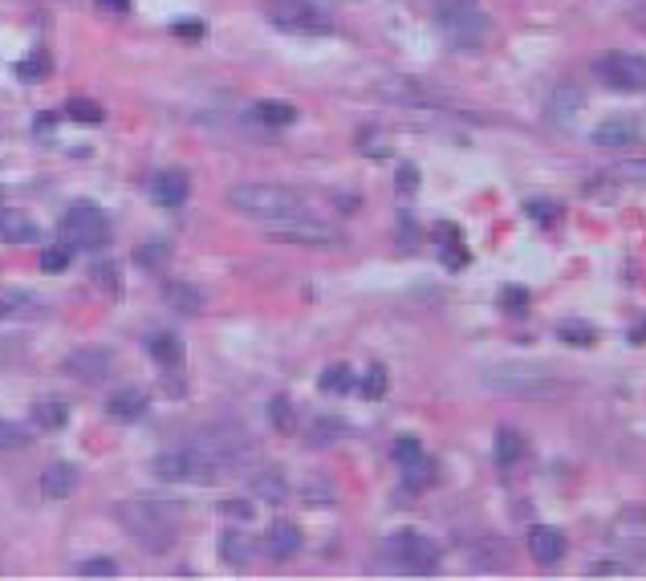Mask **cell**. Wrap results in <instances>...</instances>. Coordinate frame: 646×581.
<instances>
[{"label":"cell","instance_id":"6da1fadb","mask_svg":"<svg viewBox=\"0 0 646 581\" xmlns=\"http://www.w3.org/2000/svg\"><path fill=\"white\" fill-rule=\"evenodd\" d=\"M115 516L151 553L171 549L175 537H180V512H175L171 504H163V500H123V504L115 508Z\"/></svg>","mask_w":646,"mask_h":581},{"label":"cell","instance_id":"7a4b0ae2","mask_svg":"<svg viewBox=\"0 0 646 581\" xmlns=\"http://www.w3.org/2000/svg\"><path fill=\"white\" fill-rule=\"evenodd\" d=\"M228 204L240 216H253V220H264V224H285V220L309 216L305 199L289 188H277V183H236L228 191Z\"/></svg>","mask_w":646,"mask_h":581},{"label":"cell","instance_id":"3957f363","mask_svg":"<svg viewBox=\"0 0 646 581\" xmlns=\"http://www.w3.org/2000/svg\"><path fill=\"white\" fill-rule=\"evenodd\" d=\"M269 21L281 33H293V37H321L334 29L329 9H321L318 0H272Z\"/></svg>","mask_w":646,"mask_h":581},{"label":"cell","instance_id":"277c9868","mask_svg":"<svg viewBox=\"0 0 646 581\" xmlns=\"http://www.w3.org/2000/svg\"><path fill=\"white\" fill-rule=\"evenodd\" d=\"M61 236L66 248H102L110 240V220L98 204H74L61 220Z\"/></svg>","mask_w":646,"mask_h":581},{"label":"cell","instance_id":"5b68a950","mask_svg":"<svg viewBox=\"0 0 646 581\" xmlns=\"http://www.w3.org/2000/svg\"><path fill=\"white\" fill-rule=\"evenodd\" d=\"M386 553L399 561L402 573L427 577V573L439 569V545L431 537H423V532H399V537H391L386 540Z\"/></svg>","mask_w":646,"mask_h":581},{"label":"cell","instance_id":"8992f818","mask_svg":"<svg viewBox=\"0 0 646 581\" xmlns=\"http://www.w3.org/2000/svg\"><path fill=\"white\" fill-rule=\"evenodd\" d=\"M594 69L614 90H646V58H634V53H602Z\"/></svg>","mask_w":646,"mask_h":581},{"label":"cell","instance_id":"52a82bcc","mask_svg":"<svg viewBox=\"0 0 646 581\" xmlns=\"http://www.w3.org/2000/svg\"><path fill=\"white\" fill-rule=\"evenodd\" d=\"M484 383L492 386V391H500V394H516V399H549V394L557 391V383L553 378H540V374H516L512 366H504V370H484Z\"/></svg>","mask_w":646,"mask_h":581},{"label":"cell","instance_id":"ba28073f","mask_svg":"<svg viewBox=\"0 0 646 581\" xmlns=\"http://www.w3.org/2000/svg\"><path fill=\"white\" fill-rule=\"evenodd\" d=\"M439 25L443 33L451 37L456 45H480L484 33H488V17H484L480 9H472V5H456V9H439Z\"/></svg>","mask_w":646,"mask_h":581},{"label":"cell","instance_id":"9c48e42d","mask_svg":"<svg viewBox=\"0 0 646 581\" xmlns=\"http://www.w3.org/2000/svg\"><path fill=\"white\" fill-rule=\"evenodd\" d=\"M66 374L90 386L106 383L115 374V350H106V346H82V350H74L66 358Z\"/></svg>","mask_w":646,"mask_h":581},{"label":"cell","instance_id":"30bf717a","mask_svg":"<svg viewBox=\"0 0 646 581\" xmlns=\"http://www.w3.org/2000/svg\"><path fill=\"white\" fill-rule=\"evenodd\" d=\"M151 199H155L159 208H180L183 199H188L191 183H188V171H180V167H167V171H159L155 180L147 183Z\"/></svg>","mask_w":646,"mask_h":581},{"label":"cell","instance_id":"8fae6325","mask_svg":"<svg viewBox=\"0 0 646 581\" xmlns=\"http://www.w3.org/2000/svg\"><path fill=\"white\" fill-rule=\"evenodd\" d=\"M277 236L281 240H301V244H337V240H342L329 224H318V220H309V216L277 224Z\"/></svg>","mask_w":646,"mask_h":581},{"label":"cell","instance_id":"7c38bea8","mask_svg":"<svg viewBox=\"0 0 646 581\" xmlns=\"http://www.w3.org/2000/svg\"><path fill=\"white\" fill-rule=\"evenodd\" d=\"M37 236H42V228H37V220L29 212H21V208H0V240H5V244H33Z\"/></svg>","mask_w":646,"mask_h":581},{"label":"cell","instance_id":"4fadbf2b","mask_svg":"<svg viewBox=\"0 0 646 581\" xmlns=\"http://www.w3.org/2000/svg\"><path fill=\"white\" fill-rule=\"evenodd\" d=\"M78 484H82V472H78V464H69V459H58V464L45 467L42 475V492L50 500H66L78 492Z\"/></svg>","mask_w":646,"mask_h":581},{"label":"cell","instance_id":"5bb4252c","mask_svg":"<svg viewBox=\"0 0 646 581\" xmlns=\"http://www.w3.org/2000/svg\"><path fill=\"white\" fill-rule=\"evenodd\" d=\"M529 553L537 557L540 565H557L565 557V537L557 529H545V524H540V529L529 532Z\"/></svg>","mask_w":646,"mask_h":581},{"label":"cell","instance_id":"9a60e30c","mask_svg":"<svg viewBox=\"0 0 646 581\" xmlns=\"http://www.w3.org/2000/svg\"><path fill=\"white\" fill-rule=\"evenodd\" d=\"M264 549H269V557H277V561H285V557H293L297 549H301V532L293 529V524H272L269 532H264Z\"/></svg>","mask_w":646,"mask_h":581},{"label":"cell","instance_id":"2e32d148","mask_svg":"<svg viewBox=\"0 0 646 581\" xmlns=\"http://www.w3.org/2000/svg\"><path fill=\"white\" fill-rule=\"evenodd\" d=\"M106 410L115 419H134V415H143V410H147V394H143L139 386H123V391H115L106 399Z\"/></svg>","mask_w":646,"mask_h":581},{"label":"cell","instance_id":"e0dca14e","mask_svg":"<svg viewBox=\"0 0 646 581\" xmlns=\"http://www.w3.org/2000/svg\"><path fill=\"white\" fill-rule=\"evenodd\" d=\"M581 102L586 98H581L577 86H557L553 98H549V118H553V123H569V118L577 115Z\"/></svg>","mask_w":646,"mask_h":581},{"label":"cell","instance_id":"ac0fdd59","mask_svg":"<svg viewBox=\"0 0 646 581\" xmlns=\"http://www.w3.org/2000/svg\"><path fill=\"white\" fill-rule=\"evenodd\" d=\"M147 350H151V358H155L163 370H175L183 362V342L175 334H155L147 342Z\"/></svg>","mask_w":646,"mask_h":581},{"label":"cell","instance_id":"d6986e66","mask_svg":"<svg viewBox=\"0 0 646 581\" xmlns=\"http://www.w3.org/2000/svg\"><path fill=\"white\" fill-rule=\"evenodd\" d=\"M66 419H69V410L61 399H37L33 402V423L42 427V431H61Z\"/></svg>","mask_w":646,"mask_h":581},{"label":"cell","instance_id":"ffe728a7","mask_svg":"<svg viewBox=\"0 0 646 581\" xmlns=\"http://www.w3.org/2000/svg\"><path fill=\"white\" fill-rule=\"evenodd\" d=\"M220 557L232 565V569H240V565H248V557H253V545H248V537L240 529H224L220 537Z\"/></svg>","mask_w":646,"mask_h":581},{"label":"cell","instance_id":"44dd1931","mask_svg":"<svg viewBox=\"0 0 646 581\" xmlns=\"http://www.w3.org/2000/svg\"><path fill=\"white\" fill-rule=\"evenodd\" d=\"M630 139H634V126H630L626 118H605V123L594 131L597 147H626Z\"/></svg>","mask_w":646,"mask_h":581},{"label":"cell","instance_id":"7402d4cb","mask_svg":"<svg viewBox=\"0 0 646 581\" xmlns=\"http://www.w3.org/2000/svg\"><path fill=\"white\" fill-rule=\"evenodd\" d=\"M253 496H261V500H272V504H277V500H285L289 496V480L281 472H256L253 475Z\"/></svg>","mask_w":646,"mask_h":581},{"label":"cell","instance_id":"603a6c76","mask_svg":"<svg viewBox=\"0 0 646 581\" xmlns=\"http://www.w3.org/2000/svg\"><path fill=\"white\" fill-rule=\"evenodd\" d=\"M521 451H524L521 431H512V427H500V431H496V464L500 467H512L516 459H521Z\"/></svg>","mask_w":646,"mask_h":581},{"label":"cell","instance_id":"cb8c5ba5","mask_svg":"<svg viewBox=\"0 0 646 581\" xmlns=\"http://www.w3.org/2000/svg\"><path fill=\"white\" fill-rule=\"evenodd\" d=\"M318 386H321L326 394H346V391L354 386V370L346 366V362H334V366H326V370H321Z\"/></svg>","mask_w":646,"mask_h":581},{"label":"cell","instance_id":"d4e9b609","mask_svg":"<svg viewBox=\"0 0 646 581\" xmlns=\"http://www.w3.org/2000/svg\"><path fill=\"white\" fill-rule=\"evenodd\" d=\"M435 480V464L427 456H415V459H407V464H402V484H407V488H427V484Z\"/></svg>","mask_w":646,"mask_h":581},{"label":"cell","instance_id":"484cf974","mask_svg":"<svg viewBox=\"0 0 646 581\" xmlns=\"http://www.w3.org/2000/svg\"><path fill=\"white\" fill-rule=\"evenodd\" d=\"M256 118H261V123H269V126H289L297 118V110H293V102H261V106H256Z\"/></svg>","mask_w":646,"mask_h":581},{"label":"cell","instance_id":"4316f807","mask_svg":"<svg viewBox=\"0 0 646 581\" xmlns=\"http://www.w3.org/2000/svg\"><path fill=\"white\" fill-rule=\"evenodd\" d=\"M29 439H33V435H29L21 423H9V419H0V451L29 447Z\"/></svg>","mask_w":646,"mask_h":581},{"label":"cell","instance_id":"83f0119b","mask_svg":"<svg viewBox=\"0 0 646 581\" xmlns=\"http://www.w3.org/2000/svg\"><path fill=\"white\" fill-rule=\"evenodd\" d=\"M269 419H272V427H277V431L293 435L297 419H293V402H289L285 394H281V399H272V402H269Z\"/></svg>","mask_w":646,"mask_h":581},{"label":"cell","instance_id":"f1b7e54d","mask_svg":"<svg viewBox=\"0 0 646 581\" xmlns=\"http://www.w3.org/2000/svg\"><path fill=\"white\" fill-rule=\"evenodd\" d=\"M66 115L74 118V123H102V118H106L98 102H90V98H69L66 102Z\"/></svg>","mask_w":646,"mask_h":581},{"label":"cell","instance_id":"f546056e","mask_svg":"<svg viewBox=\"0 0 646 581\" xmlns=\"http://www.w3.org/2000/svg\"><path fill=\"white\" fill-rule=\"evenodd\" d=\"M167 301L183 313H199V293L191 285H167Z\"/></svg>","mask_w":646,"mask_h":581},{"label":"cell","instance_id":"4dcf8cb0","mask_svg":"<svg viewBox=\"0 0 646 581\" xmlns=\"http://www.w3.org/2000/svg\"><path fill=\"white\" fill-rule=\"evenodd\" d=\"M82 577H118V561L115 557H90V561L78 565Z\"/></svg>","mask_w":646,"mask_h":581},{"label":"cell","instance_id":"1f68e13d","mask_svg":"<svg viewBox=\"0 0 646 581\" xmlns=\"http://www.w3.org/2000/svg\"><path fill=\"white\" fill-rule=\"evenodd\" d=\"M561 342H569V346H594V326H586V321H565V326H561Z\"/></svg>","mask_w":646,"mask_h":581},{"label":"cell","instance_id":"d6a6232c","mask_svg":"<svg viewBox=\"0 0 646 581\" xmlns=\"http://www.w3.org/2000/svg\"><path fill=\"white\" fill-rule=\"evenodd\" d=\"M362 394L366 399H383L386 394V366H370L366 378H362Z\"/></svg>","mask_w":646,"mask_h":581},{"label":"cell","instance_id":"836d02e7","mask_svg":"<svg viewBox=\"0 0 646 581\" xmlns=\"http://www.w3.org/2000/svg\"><path fill=\"white\" fill-rule=\"evenodd\" d=\"M66 264H69V248L66 244H53V248H45L42 253V269L45 272H66Z\"/></svg>","mask_w":646,"mask_h":581},{"label":"cell","instance_id":"e575fe53","mask_svg":"<svg viewBox=\"0 0 646 581\" xmlns=\"http://www.w3.org/2000/svg\"><path fill=\"white\" fill-rule=\"evenodd\" d=\"M50 69V58L45 53H33V58H25V61H17V74L25 78V82H37V78Z\"/></svg>","mask_w":646,"mask_h":581},{"label":"cell","instance_id":"d590c367","mask_svg":"<svg viewBox=\"0 0 646 581\" xmlns=\"http://www.w3.org/2000/svg\"><path fill=\"white\" fill-rule=\"evenodd\" d=\"M134 261L147 264V269H159V264H167V244H143L134 253Z\"/></svg>","mask_w":646,"mask_h":581},{"label":"cell","instance_id":"8d00e7d4","mask_svg":"<svg viewBox=\"0 0 646 581\" xmlns=\"http://www.w3.org/2000/svg\"><path fill=\"white\" fill-rule=\"evenodd\" d=\"M94 281H98L102 289H106V293H118V272H115V264H94Z\"/></svg>","mask_w":646,"mask_h":581},{"label":"cell","instance_id":"74e56055","mask_svg":"<svg viewBox=\"0 0 646 581\" xmlns=\"http://www.w3.org/2000/svg\"><path fill=\"white\" fill-rule=\"evenodd\" d=\"M614 171H618L622 180H642V183H646V159H630V163H618Z\"/></svg>","mask_w":646,"mask_h":581},{"label":"cell","instance_id":"f35d334b","mask_svg":"<svg viewBox=\"0 0 646 581\" xmlns=\"http://www.w3.org/2000/svg\"><path fill=\"white\" fill-rule=\"evenodd\" d=\"M500 301L508 305V309H524V301H529V293H524V289H516V285H508V289H500Z\"/></svg>","mask_w":646,"mask_h":581},{"label":"cell","instance_id":"ab89813d","mask_svg":"<svg viewBox=\"0 0 646 581\" xmlns=\"http://www.w3.org/2000/svg\"><path fill=\"white\" fill-rule=\"evenodd\" d=\"M220 508L228 516H236V521H253V504H248V500H224Z\"/></svg>","mask_w":646,"mask_h":581},{"label":"cell","instance_id":"60d3db41","mask_svg":"<svg viewBox=\"0 0 646 581\" xmlns=\"http://www.w3.org/2000/svg\"><path fill=\"white\" fill-rule=\"evenodd\" d=\"M415 456H423V447H419L415 439H399V443H394V459H399V464H407V459H415Z\"/></svg>","mask_w":646,"mask_h":581},{"label":"cell","instance_id":"b9f144b4","mask_svg":"<svg viewBox=\"0 0 646 581\" xmlns=\"http://www.w3.org/2000/svg\"><path fill=\"white\" fill-rule=\"evenodd\" d=\"M337 431H342V423H337V419H321V423H318V435H313V443H329Z\"/></svg>","mask_w":646,"mask_h":581},{"label":"cell","instance_id":"7bdbcfd3","mask_svg":"<svg viewBox=\"0 0 646 581\" xmlns=\"http://www.w3.org/2000/svg\"><path fill=\"white\" fill-rule=\"evenodd\" d=\"M529 216H537V220H557V204L549 208L545 199H532V204H529Z\"/></svg>","mask_w":646,"mask_h":581},{"label":"cell","instance_id":"ee69618b","mask_svg":"<svg viewBox=\"0 0 646 581\" xmlns=\"http://www.w3.org/2000/svg\"><path fill=\"white\" fill-rule=\"evenodd\" d=\"M415 183H419V171H415V167H411V163H407V167H399V188H402V191H411Z\"/></svg>","mask_w":646,"mask_h":581},{"label":"cell","instance_id":"f6af8a7d","mask_svg":"<svg viewBox=\"0 0 646 581\" xmlns=\"http://www.w3.org/2000/svg\"><path fill=\"white\" fill-rule=\"evenodd\" d=\"M171 29H175V33H183V37H199V33H204V29H199L196 21H175Z\"/></svg>","mask_w":646,"mask_h":581},{"label":"cell","instance_id":"bcb514c9","mask_svg":"<svg viewBox=\"0 0 646 581\" xmlns=\"http://www.w3.org/2000/svg\"><path fill=\"white\" fill-rule=\"evenodd\" d=\"M98 9H106V13H131V0H98Z\"/></svg>","mask_w":646,"mask_h":581},{"label":"cell","instance_id":"7dc6e473","mask_svg":"<svg viewBox=\"0 0 646 581\" xmlns=\"http://www.w3.org/2000/svg\"><path fill=\"white\" fill-rule=\"evenodd\" d=\"M5 313H9V305H0V318H5Z\"/></svg>","mask_w":646,"mask_h":581}]
</instances>
